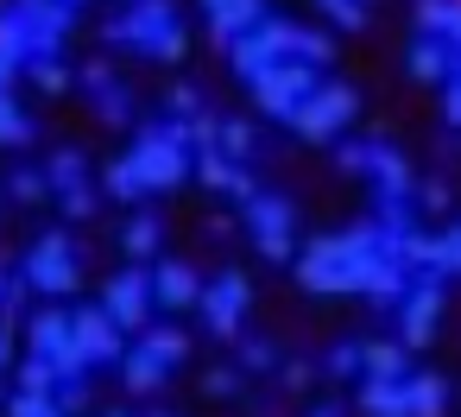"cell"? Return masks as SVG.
Masks as SVG:
<instances>
[{
    "instance_id": "obj_1",
    "label": "cell",
    "mask_w": 461,
    "mask_h": 417,
    "mask_svg": "<svg viewBox=\"0 0 461 417\" xmlns=\"http://www.w3.org/2000/svg\"><path fill=\"white\" fill-rule=\"evenodd\" d=\"M404 259L379 253V222L322 234L297 253V285L316 297H404Z\"/></svg>"
},
{
    "instance_id": "obj_2",
    "label": "cell",
    "mask_w": 461,
    "mask_h": 417,
    "mask_svg": "<svg viewBox=\"0 0 461 417\" xmlns=\"http://www.w3.org/2000/svg\"><path fill=\"white\" fill-rule=\"evenodd\" d=\"M102 39H108V45H133V51L152 58V64H177V58L190 51V32H184V20H177L171 0H133L121 20L102 26Z\"/></svg>"
},
{
    "instance_id": "obj_3",
    "label": "cell",
    "mask_w": 461,
    "mask_h": 417,
    "mask_svg": "<svg viewBox=\"0 0 461 417\" xmlns=\"http://www.w3.org/2000/svg\"><path fill=\"white\" fill-rule=\"evenodd\" d=\"M228 64H234V77H240V83H253L259 70L297 64V26H291V20H278V14H266L253 32H240V39L228 45Z\"/></svg>"
},
{
    "instance_id": "obj_4",
    "label": "cell",
    "mask_w": 461,
    "mask_h": 417,
    "mask_svg": "<svg viewBox=\"0 0 461 417\" xmlns=\"http://www.w3.org/2000/svg\"><path fill=\"white\" fill-rule=\"evenodd\" d=\"M127 165H133V177H140V190H146V196H152V190H177V184L196 171V159H190L177 140H165V127H158V121H152V127H140V140H133Z\"/></svg>"
},
{
    "instance_id": "obj_5",
    "label": "cell",
    "mask_w": 461,
    "mask_h": 417,
    "mask_svg": "<svg viewBox=\"0 0 461 417\" xmlns=\"http://www.w3.org/2000/svg\"><path fill=\"white\" fill-rule=\"evenodd\" d=\"M20 272H26V285H32V291H45V297H70V291L83 285V259H77V240H70L64 228L39 234Z\"/></svg>"
},
{
    "instance_id": "obj_6",
    "label": "cell",
    "mask_w": 461,
    "mask_h": 417,
    "mask_svg": "<svg viewBox=\"0 0 461 417\" xmlns=\"http://www.w3.org/2000/svg\"><path fill=\"white\" fill-rule=\"evenodd\" d=\"M247 89H253V108H259L266 121H285V127H291L297 108L316 95V70H310V64H278V70H259Z\"/></svg>"
},
{
    "instance_id": "obj_7",
    "label": "cell",
    "mask_w": 461,
    "mask_h": 417,
    "mask_svg": "<svg viewBox=\"0 0 461 417\" xmlns=\"http://www.w3.org/2000/svg\"><path fill=\"white\" fill-rule=\"evenodd\" d=\"M240 222H247V234H253V247H259L266 259H291V253H297V209H291L285 196L253 190L247 209H240Z\"/></svg>"
},
{
    "instance_id": "obj_8",
    "label": "cell",
    "mask_w": 461,
    "mask_h": 417,
    "mask_svg": "<svg viewBox=\"0 0 461 417\" xmlns=\"http://www.w3.org/2000/svg\"><path fill=\"white\" fill-rule=\"evenodd\" d=\"M26 348H32L39 360H51V367H58V379H70V373H89V360H83V341H77V322H70V310H39V316L26 322Z\"/></svg>"
},
{
    "instance_id": "obj_9",
    "label": "cell",
    "mask_w": 461,
    "mask_h": 417,
    "mask_svg": "<svg viewBox=\"0 0 461 417\" xmlns=\"http://www.w3.org/2000/svg\"><path fill=\"white\" fill-rule=\"evenodd\" d=\"M354 114H360V95H354L348 83H316V95H310V102L297 108L291 133H297V140H316V146H322V140H335V133H341V127H348Z\"/></svg>"
},
{
    "instance_id": "obj_10",
    "label": "cell",
    "mask_w": 461,
    "mask_h": 417,
    "mask_svg": "<svg viewBox=\"0 0 461 417\" xmlns=\"http://www.w3.org/2000/svg\"><path fill=\"white\" fill-rule=\"evenodd\" d=\"M247 304H253V285H247V272H215V278L203 285V297H196V310H203L209 335H221V341H240Z\"/></svg>"
},
{
    "instance_id": "obj_11",
    "label": "cell",
    "mask_w": 461,
    "mask_h": 417,
    "mask_svg": "<svg viewBox=\"0 0 461 417\" xmlns=\"http://www.w3.org/2000/svg\"><path fill=\"white\" fill-rule=\"evenodd\" d=\"M436 329H442V278L423 272V278H411L404 297H398V341H404V348H429Z\"/></svg>"
},
{
    "instance_id": "obj_12",
    "label": "cell",
    "mask_w": 461,
    "mask_h": 417,
    "mask_svg": "<svg viewBox=\"0 0 461 417\" xmlns=\"http://www.w3.org/2000/svg\"><path fill=\"white\" fill-rule=\"evenodd\" d=\"M7 14L32 39V58H58V45L77 32V7H64V0H7Z\"/></svg>"
},
{
    "instance_id": "obj_13",
    "label": "cell",
    "mask_w": 461,
    "mask_h": 417,
    "mask_svg": "<svg viewBox=\"0 0 461 417\" xmlns=\"http://www.w3.org/2000/svg\"><path fill=\"white\" fill-rule=\"evenodd\" d=\"M102 310H108L121 329H146V316H152V266H127V272H114L108 291H102Z\"/></svg>"
},
{
    "instance_id": "obj_14",
    "label": "cell",
    "mask_w": 461,
    "mask_h": 417,
    "mask_svg": "<svg viewBox=\"0 0 461 417\" xmlns=\"http://www.w3.org/2000/svg\"><path fill=\"white\" fill-rule=\"evenodd\" d=\"M70 322H77V341H83V360H89V367H121V354H127V329H121L102 304L70 310Z\"/></svg>"
},
{
    "instance_id": "obj_15",
    "label": "cell",
    "mask_w": 461,
    "mask_h": 417,
    "mask_svg": "<svg viewBox=\"0 0 461 417\" xmlns=\"http://www.w3.org/2000/svg\"><path fill=\"white\" fill-rule=\"evenodd\" d=\"M83 89L95 95V121H102V127H127V121H133V95H127V83H121L102 58L83 64Z\"/></svg>"
},
{
    "instance_id": "obj_16",
    "label": "cell",
    "mask_w": 461,
    "mask_h": 417,
    "mask_svg": "<svg viewBox=\"0 0 461 417\" xmlns=\"http://www.w3.org/2000/svg\"><path fill=\"white\" fill-rule=\"evenodd\" d=\"M360 146H366V177L379 184V196H411V190H417L411 159H404L398 146H385V140H360Z\"/></svg>"
},
{
    "instance_id": "obj_17",
    "label": "cell",
    "mask_w": 461,
    "mask_h": 417,
    "mask_svg": "<svg viewBox=\"0 0 461 417\" xmlns=\"http://www.w3.org/2000/svg\"><path fill=\"white\" fill-rule=\"evenodd\" d=\"M196 297H203V278L184 259H158L152 266V304L158 310H196Z\"/></svg>"
},
{
    "instance_id": "obj_18",
    "label": "cell",
    "mask_w": 461,
    "mask_h": 417,
    "mask_svg": "<svg viewBox=\"0 0 461 417\" xmlns=\"http://www.w3.org/2000/svg\"><path fill=\"white\" fill-rule=\"evenodd\" d=\"M203 20H209V32L221 45H234L240 32H253L266 20V0H203Z\"/></svg>"
},
{
    "instance_id": "obj_19",
    "label": "cell",
    "mask_w": 461,
    "mask_h": 417,
    "mask_svg": "<svg viewBox=\"0 0 461 417\" xmlns=\"http://www.w3.org/2000/svg\"><path fill=\"white\" fill-rule=\"evenodd\" d=\"M455 64H461V58H455V45H442V39H429V32H423V39H411V51H404V70H411L417 83H448V77H455Z\"/></svg>"
},
{
    "instance_id": "obj_20",
    "label": "cell",
    "mask_w": 461,
    "mask_h": 417,
    "mask_svg": "<svg viewBox=\"0 0 461 417\" xmlns=\"http://www.w3.org/2000/svg\"><path fill=\"white\" fill-rule=\"evenodd\" d=\"M404 411L411 417H448V379L442 373H404Z\"/></svg>"
},
{
    "instance_id": "obj_21",
    "label": "cell",
    "mask_w": 461,
    "mask_h": 417,
    "mask_svg": "<svg viewBox=\"0 0 461 417\" xmlns=\"http://www.w3.org/2000/svg\"><path fill=\"white\" fill-rule=\"evenodd\" d=\"M165 379H171V367H165V360H158L146 341L121 354V385H127V392H158Z\"/></svg>"
},
{
    "instance_id": "obj_22",
    "label": "cell",
    "mask_w": 461,
    "mask_h": 417,
    "mask_svg": "<svg viewBox=\"0 0 461 417\" xmlns=\"http://www.w3.org/2000/svg\"><path fill=\"white\" fill-rule=\"evenodd\" d=\"M360 373L366 379H404L411 373V348L404 341H360Z\"/></svg>"
},
{
    "instance_id": "obj_23",
    "label": "cell",
    "mask_w": 461,
    "mask_h": 417,
    "mask_svg": "<svg viewBox=\"0 0 461 417\" xmlns=\"http://www.w3.org/2000/svg\"><path fill=\"white\" fill-rule=\"evenodd\" d=\"M417 26L429 39L455 45V58H461V0H417Z\"/></svg>"
},
{
    "instance_id": "obj_24",
    "label": "cell",
    "mask_w": 461,
    "mask_h": 417,
    "mask_svg": "<svg viewBox=\"0 0 461 417\" xmlns=\"http://www.w3.org/2000/svg\"><path fill=\"white\" fill-rule=\"evenodd\" d=\"M39 127H32V114L14 102V77L7 70H0V146H26Z\"/></svg>"
},
{
    "instance_id": "obj_25",
    "label": "cell",
    "mask_w": 461,
    "mask_h": 417,
    "mask_svg": "<svg viewBox=\"0 0 461 417\" xmlns=\"http://www.w3.org/2000/svg\"><path fill=\"white\" fill-rule=\"evenodd\" d=\"M360 417H411L404 411V379H366L360 385Z\"/></svg>"
},
{
    "instance_id": "obj_26",
    "label": "cell",
    "mask_w": 461,
    "mask_h": 417,
    "mask_svg": "<svg viewBox=\"0 0 461 417\" xmlns=\"http://www.w3.org/2000/svg\"><path fill=\"white\" fill-rule=\"evenodd\" d=\"M45 184L64 196V190H77V184H89V152H77V146H64L51 165H45Z\"/></svg>"
},
{
    "instance_id": "obj_27",
    "label": "cell",
    "mask_w": 461,
    "mask_h": 417,
    "mask_svg": "<svg viewBox=\"0 0 461 417\" xmlns=\"http://www.w3.org/2000/svg\"><path fill=\"white\" fill-rule=\"evenodd\" d=\"M158 240H165V228H158V215H133L127 228H121V247H127V259H152L158 253Z\"/></svg>"
},
{
    "instance_id": "obj_28",
    "label": "cell",
    "mask_w": 461,
    "mask_h": 417,
    "mask_svg": "<svg viewBox=\"0 0 461 417\" xmlns=\"http://www.w3.org/2000/svg\"><path fill=\"white\" fill-rule=\"evenodd\" d=\"M102 190H108V196H114V203H140V196H146V190H140V177H133V165H127V159H108V165H102Z\"/></svg>"
},
{
    "instance_id": "obj_29",
    "label": "cell",
    "mask_w": 461,
    "mask_h": 417,
    "mask_svg": "<svg viewBox=\"0 0 461 417\" xmlns=\"http://www.w3.org/2000/svg\"><path fill=\"white\" fill-rule=\"evenodd\" d=\"M429 272H436V278H461V222L436 234V253H429Z\"/></svg>"
},
{
    "instance_id": "obj_30",
    "label": "cell",
    "mask_w": 461,
    "mask_h": 417,
    "mask_svg": "<svg viewBox=\"0 0 461 417\" xmlns=\"http://www.w3.org/2000/svg\"><path fill=\"white\" fill-rule=\"evenodd\" d=\"M215 146H221V159L247 165V159H253V127H247V121H221V127H215Z\"/></svg>"
},
{
    "instance_id": "obj_31",
    "label": "cell",
    "mask_w": 461,
    "mask_h": 417,
    "mask_svg": "<svg viewBox=\"0 0 461 417\" xmlns=\"http://www.w3.org/2000/svg\"><path fill=\"white\" fill-rule=\"evenodd\" d=\"M7 417H70L51 392H7Z\"/></svg>"
},
{
    "instance_id": "obj_32",
    "label": "cell",
    "mask_w": 461,
    "mask_h": 417,
    "mask_svg": "<svg viewBox=\"0 0 461 417\" xmlns=\"http://www.w3.org/2000/svg\"><path fill=\"white\" fill-rule=\"evenodd\" d=\"M329 58H335V39H329V32H310V26H297V64L322 70Z\"/></svg>"
},
{
    "instance_id": "obj_33",
    "label": "cell",
    "mask_w": 461,
    "mask_h": 417,
    "mask_svg": "<svg viewBox=\"0 0 461 417\" xmlns=\"http://www.w3.org/2000/svg\"><path fill=\"white\" fill-rule=\"evenodd\" d=\"M146 348H152L165 367H177V360L190 354V335H184V329H146Z\"/></svg>"
},
{
    "instance_id": "obj_34",
    "label": "cell",
    "mask_w": 461,
    "mask_h": 417,
    "mask_svg": "<svg viewBox=\"0 0 461 417\" xmlns=\"http://www.w3.org/2000/svg\"><path fill=\"white\" fill-rule=\"evenodd\" d=\"M14 392H58V367L51 360H39V354H26L20 360V385Z\"/></svg>"
},
{
    "instance_id": "obj_35",
    "label": "cell",
    "mask_w": 461,
    "mask_h": 417,
    "mask_svg": "<svg viewBox=\"0 0 461 417\" xmlns=\"http://www.w3.org/2000/svg\"><path fill=\"white\" fill-rule=\"evenodd\" d=\"M26 70H32V83H39V95H64V89H70V70H64L58 58H32Z\"/></svg>"
},
{
    "instance_id": "obj_36",
    "label": "cell",
    "mask_w": 461,
    "mask_h": 417,
    "mask_svg": "<svg viewBox=\"0 0 461 417\" xmlns=\"http://www.w3.org/2000/svg\"><path fill=\"white\" fill-rule=\"evenodd\" d=\"M7 190H14V203H45V196H51L45 171H14V177H7Z\"/></svg>"
},
{
    "instance_id": "obj_37",
    "label": "cell",
    "mask_w": 461,
    "mask_h": 417,
    "mask_svg": "<svg viewBox=\"0 0 461 417\" xmlns=\"http://www.w3.org/2000/svg\"><path fill=\"white\" fill-rule=\"evenodd\" d=\"M322 14H329L341 32H360V26H366V0H322Z\"/></svg>"
},
{
    "instance_id": "obj_38",
    "label": "cell",
    "mask_w": 461,
    "mask_h": 417,
    "mask_svg": "<svg viewBox=\"0 0 461 417\" xmlns=\"http://www.w3.org/2000/svg\"><path fill=\"white\" fill-rule=\"evenodd\" d=\"M165 108H171V121H196V114H203V95H196L190 83H177V89L165 95Z\"/></svg>"
},
{
    "instance_id": "obj_39",
    "label": "cell",
    "mask_w": 461,
    "mask_h": 417,
    "mask_svg": "<svg viewBox=\"0 0 461 417\" xmlns=\"http://www.w3.org/2000/svg\"><path fill=\"white\" fill-rule=\"evenodd\" d=\"M64 411H83L89 404V373H70V379H58V392H51Z\"/></svg>"
},
{
    "instance_id": "obj_40",
    "label": "cell",
    "mask_w": 461,
    "mask_h": 417,
    "mask_svg": "<svg viewBox=\"0 0 461 417\" xmlns=\"http://www.w3.org/2000/svg\"><path fill=\"white\" fill-rule=\"evenodd\" d=\"M64 215H70V222H89V215H95V190H89V184L64 190Z\"/></svg>"
},
{
    "instance_id": "obj_41",
    "label": "cell",
    "mask_w": 461,
    "mask_h": 417,
    "mask_svg": "<svg viewBox=\"0 0 461 417\" xmlns=\"http://www.w3.org/2000/svg\"><path fill=\"white\" fill-rule=\"evenodd\" d=\"M272 360H278V348H272V341H240V367H247V373H266Z\"/></svg>"
},
{
    "instance_id": "obj_42",
    "label": "cell",
    "mask_w": 461,
    "mask_h": 417,
    "mask_svg": "<svg viewBox=\"0 0 461 417\" xmlns=\"http://www.w3.org/2000/svg\"><path fill=\"white\" fill-rule=\"evenodd\" d=\"M322 367H329L335 379H348V373H360V341H341V348H335V354H329Z\"/></svg>"
},
{
    "instance_id": "obj_43",
    "label": "cell",
    "mask_w": 461,
    "mask_h": 417,
    "mask_svg": "<svg viewBox=\"0 0 461 417\" xmlns=\"http://www.w3.org/2000/svg\"><path fill=\"white\" fill-rule=\"evenodd\" d=\"M203 392H209V398H234V392H240V373H234V367H215V373L203 379Z\"/></svg>"
},
{
    "instance_id": "obj_44",
    "label": "cell",
    "mask_w": 461,
    "mask_h": 417,
    "mask_svg": "<svg viewBox=\"0 0 461 417\" xmlns=\"http://www.w3.org/2000/svg\"><path fill=\"white\" fill-rule=\"evenodd\" d=\"M442 114H448V127H461V64H455V77L442 83Z\"/></svg>"
},
{
    "instance_id": "obj_45",
    "label": "cell",
    "mask_w": 461,
    "mask_h": 417,
    "mask_svg": "<svg viewBox=\"0 0 461 417\" xmlns=\"http://www.w3.org/2000/svg\"><path fill=\"white\" fill-rule=\"evenodd\" d=\"M417 203H423V209H448V184H442V177L417 184Z\"/></svg>"
},
{
    "instance_id": "obj_46",
    "label": "cell",
    "mask_w": 461,
    "mask_h": 417,
    "mask_svg": "<svg viewBox=\"0 0 461 417\" xmlns=\"http://www.w3.org/2000/svg\"><path fill=\"white\" fill-rule=\"evenodd\" d=\"M14 310H0V373H7V360H14Z\"/></svg>"
},
{
    "instance_id": "obj_47",
    "label": "cell",
    "mask_w": 461,
    "mask_h": 417,
    "mask_svg": "<svg viewBox=\"0 0 461 417\" xmlns=\"http://www.w3.org/2000/svg\"><path fill=\"white\" fill-rule=\"evenodd\" d=\"M285 385H291V392H303V385H310V367H303V360H291V367H285Z\"/></svg>"
},
{
    "instance_id": "obj_48",
    "label": "cell",
    "mask_w": 461,
    "mask_h": 417,
    "mask_svg": "<svg viewBox=\"0 0 461 417\" xmlns=\"http://www.w3.org/2000/svg\"><path fill=\"white\" fill-rule=\"evenodd\" d=\"M203 228H209V240H228V234H234V222H228V215H209Z\"/></svg>"
},
{
    "instance_id": "obj_49",
    "label": "cell",
    "mask_w": 461,
    "mask_h": 417,
    "mask_svg": "<svg viewBox=\"0 0 461 417\" xmlns=\"http://www.w3.org/2000/svg\"><path fill=\"white\" fill-rule=\"evenodd\" d=\"M310 417H341V411H310Z\"/></svg>"
},
{
    "instance_id": "obj_50",
    "label": "cell",
    "mask_w": 461,
    "mask_h": 417,
    "mask_svg": "<svg viewBox=\"0 0 461 417\" xmlns=\"http://www.w3.org/2000/svg\"><path fill=\"white\" fill-rule=\"evenodd\" d=\"M64 7H89V0H64Z\"/></svg>"
},
{
    "instance_id": "obj_51",
    "label": "cell",
    "mask_w": 461,
    "mask_h": 417,
    "mask_svg": "<svg viewBox=\"0 0 461 417\" xmlns=\"http://www.w3.org/2000/svg\"><path fill=\"white\" fill-rule=\"evenodd\" d=\"M108 417H127V411H108Z\"/></svg>"
},
{
    "instance_id": "obj_52",
    "label": "cell",
    "mask_w": 461,
    "mask_h": 417,
    "mask_svg": "<svg viewBox=\"0 0 461 417\" xmlns=\"http://www.w3.org/2000/svg\"><path fill=\"white\" fill-rule=\"evenodd\" d=\"M0 398H7V392H0Z\"/></svg>"
},
{
    "instance_id": "obj_53",
    "label": "cell",
    "mask_w": 461,
    "mask_h": 417,
    "mask_svg": "<svg viewBox=\"0 0 461 417\" xmlns=\"http://www.w3.org/2000/svg\"><path fill=\"white\" fill-rule=\"evenodd\" d=\"M366 7H373V0H366Z\"/></svg>"
},
{
    "instance_id": "obj_54",
    "label": "cell",
    "mask_w": 461,
    "mask_h": 417,
    "mask_svg": "<svg viewBox=\"0 0 461 417\" xmlns=\"http://www.w3.org/2000/svg\"><path fill=\"white\" fill-rule=\"evenodd\" d=\"M158 417H165V411H158Z\"/></svg>"
}]
</instances>
